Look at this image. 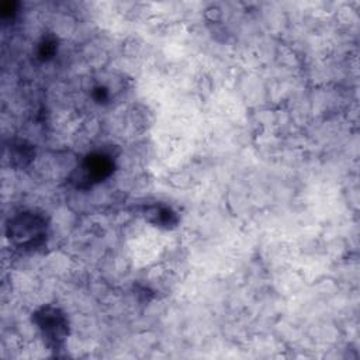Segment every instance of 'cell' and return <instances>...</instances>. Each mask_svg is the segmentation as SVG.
Returning <instances> with one entry per match:
<instances>
[{"instance_id": "5b68a950", "label": "cell", "mask_w": 360, "mask_h": 360, "mask_svg": "<svg viewBox=\"0 0 360 360\" xmlns=\"http://www.w3.org/2000/svg\"><path fill=\"white\" fill-rule=\"evenodd\" d=\"M32 156H34V150L31 145H27L25 142L14 143L10 148V159L15 162L18 166L27 165L32 159Z\"/></svg>"}, {"instance_id": "7a4b0ae2", "label": "cell", "mask_w": 360, "mask_h": 360, "mask_svg": "<svg viewBox=\"0 0 360 360\" xmlns=\"http://www.w3.org/2000/svg\"><path fill=\"white\" fill-rule=\"evenodd\" d=\"M34 321L41 329L48 345L59 347L68 336V321L65 315L53 307H45L34 315Z\"/></svg>"}, {"instance_id": "277c9868", "label": "cell", "mask_w": 360, "mask_h": 360, "mask_svg": "<svg viewBox=\"0 0 360 360\" xmlns=\"http://www.w3.org/2000/svg\"><path fill=\"white\" fill-rule=\"evenodd\" d=\"M146 215L149 217V221L159 225V226H172L177 222L174 212L167 207H152L146 210Z\"/></svg>"}, {"instance_id": "3957f363", "label": "cell", "mask_w": 360, "mask_h": 360, "mask_svg": "<svg viewBox=\"0 0 360 360\" xmlns=\"http://www.w3.org/2000/svg\"><path fill=\"white\" fill-rule=\"evenodd\" d=\"M112 159L104 153H91L82 162L79 167V183L91 186L93 183L101 181L112 173Z\"/></svg>"}, {"instance_id": "8992f818", "label": "cell", "mask_w": 360, "mask_h": 360, "mask_svg": "<svg viewBox=\"0 0 360 360\" xmlns=\"http://www.w3.org/2000/svg\"><path fill=\"white\" fill-rule=\"evenodd\" d=\"M55 52V44L53 42H49V41H45L42 45H41V56L44 59H48L52 56V53Z\"/></svg>"}, {"instance_id": "6da1fadb", "label": "cell", "mask_w": 360, "mask_h": 360, "mask_svg": "<svg viewBox=\"0 0 360 360\" xmlns=\"http://www.w3.org/2000/svg\"><path fill=\"white\" fill-rule=\"evenodd\" d=\"M8 238L18 246H38L45 236V221L34 214H20L8 224Z\"/></svg>"}]
</instances>
